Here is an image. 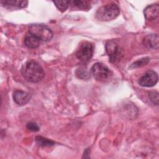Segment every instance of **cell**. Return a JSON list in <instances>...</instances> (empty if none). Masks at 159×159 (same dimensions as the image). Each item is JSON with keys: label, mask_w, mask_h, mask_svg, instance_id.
Here are the masks:
<instances>
[{"label": "cell", "mask_w": 159, "mask_h": 159, "mask_svg": "<svg viewBox=\"0 0 159 159\" xmlns=\"http://www.w3.org/2000/svg\"><path fill=\"white\" fill-rule=\"evenodd\" d=\"M21 74L24 79L31 83H39L43 78L45 73L41 65L35 60L27 61L21 68Z\"/></svg>", "instance_id": "obj_1"}, {"label": "cell", "mask_w": 159, "mask_h": 159, "mask_svg": "<svg viewBox=\"0 0 159 159\" xmlns=\"http://www.w3.org/2000/svg\"><path fill=\"white\" fill-rule=\"evenodd\" d=\"M119 12L118 5L111 2L100 7L96 12V17L101 21H109L116 18Z\"/></svg>", "instance_id": "obj_2"}, {"label": "cell", "mask_w": 159, "mask_h": 159, "mask_svg": "<svg viewBox=\"0 0 159 159\" xmlns=\"http://www.w3.org/2000/svg\"><path fill=\"white\" fill-rule=\"evenodd\" d=\"M29 33L40 40L47 42L53 37L52 31L46 25L40 24H31L29 27Z\"/></svg>", "instance_id": "obj_3"}, {"label": "cell", "mask_w": 159, "mask_h": 159, "mask_svg": "<svg viewBox=\"0 0 159 159\" xmlns=\"http://www.w3.org/2000/svg\"><path fill=\"white\" fill-rule=\"evenodd\" d=\"M93 77L98 81L106 82L109 81L112 76V72L110 69L102 63H95L91 69Z\"/></svg>", "instance_id": "obj_4"}, {"label": "cell", "mask_w": 159, "mask_h": 159, "mask_svg": "<svg viewBox=\"0 0 159 159\" xmlns=\"http://www.w3.org/2000/svg\"><path fill=\"white\" fill-rule=\"evenodd\" d=\"M105 48L110 62L116 63L120 59V57L121 55V50L119 45L115 40H108L106 43Z\"/></svg>", "instance_id": "obj_5"}, {"label": "cell", "mask_w": 159, "mask_h": 159, "mask_svg": "<svg viewBox=\"0 0 159 159\" xmlns=\"http://www.w3.org/2000/svg\"><path fill=\"white\" fill-rule=\"evenodd\" d=\"M94 47L89 42H83L76 52L77 58L83 61H87L91 58L93 55Z\"/></svg>", "instance_id": "obj_6"}, {"label": "cell", "mask_w": 159, "mask_h": 159, "mask_svg": "<svg viewBox=\"0 0 159 159\" xmlns=\"http://www.w3.org/2000/svg\"><path fill=\"white\" fill-rule=\"evenodd\" d=\"M158 80L157 73L153 70H148L139 78V84L141 86L152 87L158 82Z\"/></svg>", "instance_id": "obj_7"}, {"label": "cell", "mask_w": 159, "mask_h": 159, "mask_svg": "<svg viewBox=\"0 0 159 159\" xmlns=\"http://www.w3.org/2000/svg\"><path fill=\"white\" fill-rule=\"evenodd\" d=\"M143 44L148 48L158 49L159 46V38L157 34L146 35L143 39Z\"/></svg>", "instance_id": "obj_8"}, {"label": "cell", "mask_w": 159, "mask_h": 159, "mask_svg": "<svg viewBox=\"0 0 159 159\" xmlns=\"http://www.w3.org/2000/svg\"><path fill=\"white\" fill-rule=\"evenodd\" d=\"M13 99L16 104L19 106L26 104L30 100L29 94L22 90H16L13 93Z\"/></svg>", "instance_id": "obj_9"}, {"label": "cell", "mask_w": 159, "mask_h": 159, "mask_svg": "<svg viewBox=\"0 0 159 159\" xmlns=\"http://www.w3.org/2000/svg\"><path fill=\"white\" fill-rule=\"evenodd\" d=\"M159 6L157 4H153L146 7L143 11L145 19L148 20H154L158 16Z\"/></svg>", "instance_id": "obj_10"}, {"label": "cell", "mask_w": 159, "mask_h": 159, "mask_svg": "<svg viewBox=\"0 0 159 159\" xmlns=\"http://www.w3.org/2000/svg\"><path fill=\"white\" fill-rule=\"evenodd\" d=\"M1 3L2 6L7 8L17 7L24 8L27 6V1H19V0H2Z\"/></svg>", "instance_id": "obj_11"}, {"label": "cell", "mask_w": 159, "mask_h": 159, "mask_svg": "<svg viewBox=\"0 0 159 159\" xmlns=\"http://www.w3.org/2000/svg\"><path fill=\"white\" fill-rule=\"evenodd\" d=\"M25 45L29 48H36L39 46L40 40L32 34H28L24 39Z\"/></svg>", "instance_id": "obj_12"}, {"label": "cell", "mask_w": 159, "mask_h": 159, "mask_svg": "<svg viewBox=\"0 0 159 159\" xmlns=\"http://www.w3.org/2000/svg\"><path fill=\"white\" fill-rule=\"evenodd\" d=\"M73 7L77 9L83 10V11H88L91 8L90 3L87 1H82V0H75L70 1Z\"/></svg>", "instance_id": "obj_13"}, {"label": "cell", "mask_w": 159, "mask_h": 159, "mask_svg": "<svg viewBox=\"0 0 159 159\" xmlns=\"http://www.w3.org/2000/svg\"><path fill=\"white\" fill-rule=\"evenodd\" d=\"M75 74L76 76H77V78L81 79V80H88L90 77V74L89 73V71H88V70L83 67V66H81L79 67L78 68L76 69V71H75Z\"/></svg>", "instance_id": "obj_14"}, {"label": "cell", "mask_w": 159, "mask_h": 159, "mask_svg": "<svg viewBox=\"0 0 159 159\" xmlns=\"http://www.w3.org/2000/svg\"><path fill=\"white\" fill-rule=\"evenodd\" d=\"M35 141L39 145L42 147H48L53 145L55 144V142L53 141L42 137L41 136H37L35 137Z\"/></svg>", "instance_id": "obj_15"}, {"label": "cell", "mask_w": 159, "mask_h": 159, "mask_svg": "<svg viewBox=\"0 0 159 159\" xmlns=\"http://www.w3.org/2000/svg\"><path fill=\"white\" fill-rule=\"evenodd\" d=\"M149 61H150V58L148 57L142 58L141 59H139V60L135 61L133 63H132L130 65V66H129V68L133 69V68H136L145 66L149 62Z\"/></svg>", "instance_id": "obj_16"}, {"label": "cell", "mask_w": 159, "mask_h": 159, "mask_svg": "<svg viewBox=\"0 0 159 159\" xmlns=\"http://www.w3.org/2000/svg\"><path fill=\"white\" fill-rule=\"evenodd\" d=\"M53 2L55 4V6L61 11H66L70 4V1H53Z\"/></svg>", "instance_id": "obj_17"}, {"label": "cell", "mask_w": 159, "mask_h": 159, "mask_svg": "<svg viewBox=\"0 0 159 159\" xmlns=\"http://www.w3.org/2000/svg\"><path fill=\"white\" fill-rule=\"evenodd\" d=\"M148 97L150 100V101L158 106V102H159V97H158V93L157 91H151L148 94Z\"/></svg>", "instance_id": "obj_18"}, {"label": "cell", "mask_w": 159, "mask_h": 159, "mask_svg": "<svg viewBox=\"0 0 159 159\" xmlns=\"http://www.w3.org/2000/svg\"><path fill=\"white\" fill-rule=\"evenodd\" d=\"M26 127L28 130L32 131V132H38L40 129L39 125L33 122H29L26 125Z\"/></svg>", "instance_id": "obj_19"}]
</instances>
